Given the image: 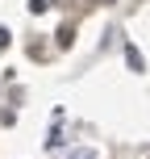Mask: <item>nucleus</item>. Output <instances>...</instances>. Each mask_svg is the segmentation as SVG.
I'll use <instances>...</instances> for the list:
<instances>
[{"mask_svg": "<svg viewBox=\"0 0 150 159\" xmlns=\"http://www.w3.org/2000/svg\"><path fill=\"white\" fill-rule=\"evenodd\" d=\"M125 63L134 67V71H142V67H146V59H142V50H138V46H125Z\"/></svg>", "mask_w": 150, "mask_h": 159, "instance_id": "f257e3e1", "label": "nucleus"}, {"mask_svg": "<svg viewBox=\"0 0 150 159\" xmlns=\"http://www.w3.org/2000/svg\"><path fill=\"white\" fill-rule=\"evenodd\" d=\"M54 42H58V46L67 50V46H71V42H75V30H71V25H63V30L54 34Z\"/></svg>", "mask_w": 150, "mask_h": 159, "instance_id": "f03ea898", "label": "nucleus"}, {"mask_svg": "<svg viewBox=\"0 0 150 159\" xmlns=\"http://www.w3.org/2000/svg\"><path fill=\"white\" fill-rule=\"evenodd\" d=\"M50 8V0H29V13H46Z\"/></svg>", "mask_w": 150, "mask_h": 159, "instance_id": "7ed1b4c3", "label": "nucleus"}, {"mask_svg": "<svg viewBox=\"0 0 150 159\" xmlns=\"http://www.w3.org/2000/svg\"><path fill=\"white\" fill-rule=\"evenodd\" d=\"M8 42H13V34H8V30H4V25H0V50H4V46H8Z\"/></svg>", "mask_w": 150, "mask_h": 159, "instance_id": "20e7f679", "label": "nucleus"}, {"mask_svg": "<svg viewBox=\"0 0 150 159\" xmlns=\"http://www.w3.org/2000/svg\"><path fill=\"white\" fill-rule=\"evenodd\" d=\"M75 159H96V155H92V151H79V155H75Z\"/></svg>", "mask_w": 150, "mask_h": 159, "instance_id": "39448f33", "label": "nucleus"}]
</instances>
